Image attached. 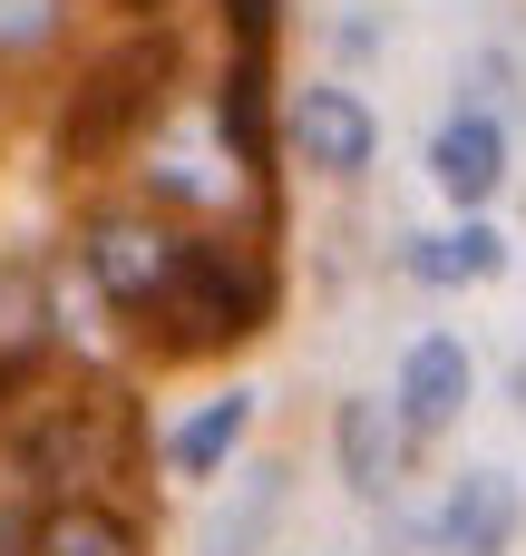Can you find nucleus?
Segmentation results:
<instances>
[{
  "label": "nucleus",
  "mask_w": 526,
  "mask_h": 556,
  "mask_svg": "<svg viewBox=\"0 0 526 556\" xmlns=\"http://www.w3.org/2000/svg\"><path fill=\"white\" fill-rule=\"evenodd\" d=\"M332 450H342L351 489H361V498H381V489L400 479V450H410V430H400V410H390V401H342V420H332Z\"/></svg>",
  "instance_id": "9"
},
{
  "label": "nucleus",
  "mask_w": 526,
  "mask_h": 556,
  "mask_svg": "<svg viewBox=\"0 0 526 556\" xmlns=\"http://www.w3.org/2000/svg\"><path fill=\"white\" fill-rule=\"evenodd\" d=\"M508 538H517V479H498V469L459 479L449 508H439V547L449 556H498Z\"/></svg>",
  "instance_id": "7"
},
{
  "label": "nucleus",
  "mask_w": 526,
  "mask_h": 556,
  "mask_svg": "<svg viewBox=\"0 0 526 556\" xmlns=\"http://www.w3.org/2000/svg\"><path fill=\"white\" fill-rule=\"evenodd\" d=\"M429 176H439L459 205H488L498 176H508V137H498V117H449V127L429 137Z\"/></svg>",
  "instance_id": "8"
},
{
  "label": "nucleus",
  "mask_w": 526,
  "mask_h": 556,
  "mask_svg": "<svg viewBox=\"0 0 526 556\" xmlns=\"http://www.w3.org/2000/svg\"><path fill=\"white\" fill-rule=\"evenodd\" d=\"M224 147L244 166H264V49L234 39V78H224Z\"/></svg>",
  "instance_id": "13"
},
{
  "label": "nucleus",
  "mask_w": 526,
  "mask_h": 556,
  "mask_svg": "<svg viewBox=\"0 0 526 556\" xmlns=\"http://www.w3.org/2000/svg\"><path fill=\"white\" fill-rule=\"evenodd\" d=\"M137 10H156V0H137Z\"/></svg>",
  "instance_id": "15"
},
{
  "label": "nucleus",
  "mask_w": 526,
  "mask_h": 556,
  "mask_svg": "<svg viewBox=\"0 0 526 556\" xmlns=\"http://www.w3.org/2000/svg\"><path fill=\"white\" fill-rule=\"evenodd\" d=\"M264 313H273V274H264V254H244V244H224V235H185L166 293L146 303L156 352H176V362L234 352L244 332H264Z\"/></svg>",
  "instance_id": "1"
},
{
  "label": "nucleus",
  "mask_w": 526,
  "mask_h": 556,
  "mask_svg": "<svg viewBox=\"0 0 526 556\" xmlns=\"http://www.w3.org/2000/svg\"><path fill=\"white\" fill-rule=\"evenodd\" d=\"M176 254H185V235H166L156 215H98V225L78 235V264H88V283H98L117 313H146V303L166 293Z\"/></svg>",
  "instance_id": "4"
},
{
  "label": "nucleus",
  "mask_w": 526,
  "mask_h": 556,
  "mask_svg": "<svg viewBox=\"0 0 526 556\" xmlns=\"http://www.w3.org/2000/svg\"><path fill=\"white\" fill-rule=\"evenodd\" d=\"M166 78H176V49H166V39H127V49H107V59L78 78V98H68V117H59V147H68L78 166L107 156V147H127V127L156 117Z\"/></svg>",
  "instance_id": "2"
},
{
  "label": "nucleus",
  "mask_w": 526,
  "mask_h": 556,
  "mask_svg": "<svg viewBox=\"0 0 526 556\" xmlns=\"http://www.w3.org/2000/svg\"><path fill=\"white\" fill-rule=\"evenodd\" d=\"M29 556H137V528L98 498H59V508H39Z\"/></svg>",
  "instance_id": "10"
},
{
  "label": "nucleus",
  "mask_w": 526,
  "mask_h": 556,
  "mask_svg": "<svg viewBox=\"0 0 526 556\" xmlns=\"http://www.w3.org/2000/svg\"><path fill=\"white\" fill-rule=\"evenodd\" d=\"M59 10L68 0H0V49L20 59V49H49L59 39Z\"/></svg>",
  "instance_id": "14"
},
{
  "label": "nucleus",
  "mask_w": 526,
  "mask_h": 556,
  "mask_svg": "<svg viewBox=\"0 0 526 556\" xmlns=\"http://www.w3.org/2000/svg\"><path fill=\"white\" fill-rule=\"evenodd\" d=\"M459 410H469V352H459L449 332L410 342V362H400V430H410V440H439Z\"/></svg>",
  "instance_id": "6"
},
{
  "label": "nucleus",
  "mask_w": 526,
  "mask_h": 556,
  "mask_svg": "<svg viewBox=\"0 0 526 556\" xmlns=\"http://www.w3.org/2000/svg\"><path fill=\"white\" fill-rule=\"evenodd\" d=\"M137 450V401L127 391H98V401H59L39 430H29V469L78 489V479H107L117 459Z\"/></svg>",
  "instance_id": "3"
},
{
  "label": "nucleus",
  "mask_w": 526,
  "mask_h": 556,
  "mask_svg": "<svg viewBox=\"0 0 526 556\" xmlns=\"http://www.w3.org/2000/svg\"><path fill=\"white\" fill-rule=\"evenodd\" d=\"M293 156L303 166H322V176H361L371 156H381V117L361 108V88H303L293 98Z\"/></svg>",
  "instance_id": "5"
},
{
  "label": "nucleus",
  "mask_w": 526,
  "mask_h": 556,
  "mask_svg": "<svg viewBox=\"0 0 526 556\" xmlns=\"http://www.w3.org/2000/svg\"><path fill=\"white\" fill-rule=\"evenodd\" d=\"M498 264H508L498 225H449V235H420V244H410V274H420V283H488Z\"/></svg>",
  "instance_id": "11"
},
{
  "label": "nucleus",
  "mask_w": 526,
  "mask_h": 556,
  "mask_svg": "<svg viewBox=\"0 0 526 556\" xmlns=\"http://www.w3.org/2000/svg\"><path fill=\"white\" fill-rule=\"evenodd\" d=\"M244 420H254V401L244 391H224V401H205L176 440H166V459H176V479H215L224 459H234V440H244Z\"/></svg>",
  "instance_id": "12"
}]
</instances>
